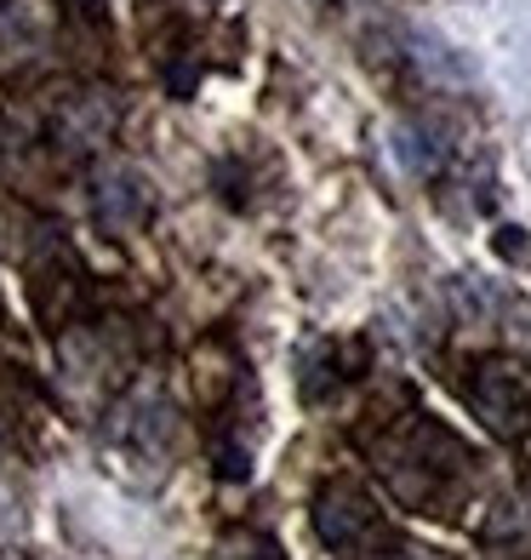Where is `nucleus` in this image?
I'll return each instance as SVG.
<instances>
[{
    "instance_id": "obj_1",
    "label": "nucleus",
    "mask_w": 531,
    "mask_h": 560,
    "mask_svg": "<svg viewBox=\"0 0 531 560\" xmlns=\"http://www.w3.org/2000/svg\"><path fill=\"white\" fill-rule=\"evenodd\" d=\"M469 464H474V457L463 452V441L446 435V429L428 423V418L400 423V435L384 446V475L394 480V492L406 503H417V509H435L446 498V487Z\"/></svg>"
},
{
    "instance_id": "obj_2",
    "label": "nucleus",
    "mask_w": 531,
    "mask_h": 560,
    "mask_svg": "<svg viewBox=\"0 0 531 560\" xmlns=\"http://www.w3.org/2000/svg\"><path fill=\"white\" fill-rule=\"evenodd\" d=\"M315 538L338 555H361L384 538V509H377V498L361 480L338 475L315 492Z\"/></svg>"
},
{
    "instance_id": "obj_3",
    "label": "nucleus",
    "mask_w": 531,
    "mask_h": 560,
    "mask_svg": "<svg viewBox=\"0 0 531 560\" xmlns=\"http://www.w3.org/2000/svg\"><path fill=\"white\" fill-rule=\"evenodd\" d=\"M469 406H474V418L486 423L492 435H503V441H526L531 435V384H526V372L509 366V361L474 366Z\"/></svg>"
},
{
    "instance_id": "obj_4",
    "label": "nucleus",
    "mask_w": 531,
    "mask_h": 560,
    "mask_svg": "<svg viewBox=\"0 0 531 560\" xmlns=\"http://www.w3.org/2000/svg\"><path fill=\"white\" fill-rule=\"evenodd\" d=\"M149 212H155V189H149V177L138 166H104L92 177V218L104 235H115V241L138 235Z\"/></svg>"
},
{
    "instance_id": "obj_5",
    "label": "nucleus",
    "mask_w": 531,
    "mask_h": 560,
    "mask_svg": "<svg viewBox=\"0 0 531 560\" xmlns=\"http://www.w3.org/2000/svg\"><path fill=\"white\" fill-rule=\"evenodd\" d=\"M52 138L69 155H92V149H104L115 138V104L104 92H69L52 115Z\"/></svg>"
},
{
    "instance_id": "obj_6",
    "label": "nucleus",
    "mask_w": 531,
    "mask_h": 560,
    "mask_svg": "<svg viewBox=\"0 0 531 560\" xmlns=\"http://www.w3.org/2000/svg\"><path fill=\"white\" fill-rule=\"evenodd\" d=\"M30 275H35V280H30V292H35L40 320H46V326H58V320L74 310V303H81V280H86L81 264H74V252L58 246V241H46Z\"/></svg>"
},
{
    "instance_id": "obj_7",
    "label": "nucleus",
    "mask_w": 531,
    "mask_h": 560,
    "mask_svg": "<svg viewBox=\"0 0 531 560\" xmlns=\"http://www.w3.org/2000/svg\"><path fill=\"white\" fill-rule=\"evenodd\" d=\"M223 560H281V549H274V538H263V532H229Z\"/></svg>"
},
{
    "instance_id": "obj_8",
    "label": "nucleus",
    "mask_w": 531,
    "mask_h": 560,
    "mask_svg": "<svg viewBox=\"0 0 531 560\" xmlns=\"http://www.w3.org/2000/svg\"><path fill=\"white\" fill-rule=\"evenodd\" d=\"M63 7H69L74 18H86L92 30H104V23H109V0H63Z\"/></svg>"
},
{
    "instance_id": "obj_9",
    "label": "nucleus",
    "mask_w": 531,
    "mask_h": 560,
    "mask_svg": "<svg viewBox=\"0 0 531 560\" xmlns=\"http://www.w3.org/2000/svg\"><path fill=\"white\" fill-rule=\"evenodd\" d=\"M0 446H7V429H0Z\"/></svg>"
}]
</instances>
